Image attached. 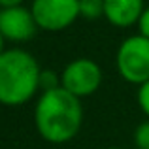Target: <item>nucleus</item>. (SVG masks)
Wrapping results in <instances>:
<instances>
[{
  "label": "nucleus",
  "instance_id": "nucleus-13",
  "mask_svg": "<svg viewBox=\"0 0 149 149\" xmlns=\"http://www.w3.org/2000/svg\"><path fill=\"white\" fill-rule=\"evenodd\" d=\"M25 0H0V10H6V8H19L23 6Z\"/></svg>",
  "mask_w": 149,
  "mask_h": 149
},
{
  "label": "nucleus",
  "instance_id": "nucleus-11",
  "mask_svg": "<svg viewBox=\"0 0 149 149\" xmlns=\"http://www.w3.org/2000/svg\"><path fill=\"white\" fill-rule=\"evenodd\" d=\"M138 106L149 117V81H146L143 85H140V89H138Z\"/></svg>",
  "mask_w": 149,
  "mask_h": 149
},
{
  "label": "nucleus",
  "instance_id": "nucleus-3",
  "mask_svg": "<svg viewBox=\"0 0 149 149\" xmlns=\"http://www.w3.org/2000/svg\"><path fill=\"white\" fill-rule=\"evenodd\" d=\"M115 66L119 76L128 83L143 85L149 81V40L142 34L123 40L115 55Z\"/></svg>",
  "mask_w": 149,
  "mask_h": 149
},
{
  "label": "nucleus",
  "instance_id": "nucleus-5",
  "mask_svg": "<svg viewBox=\"0 0 149 149\" xmlns=\"http://www.w3.org/2000/svg\"><path fill=\"white\" fill-rule=\"evenodd\" d=\"M61 83L62 89H66L70 95L83 98L98 91L102 83V70L91 58H76L62 70Z\"/></svg>",
  "mask_w": 149,
  "mask_h": 149
},
{
  "label": "nucleus",
  "instance_id": "nucleus-4",
  "mask_svg": "<svg viewBox=\"0 0 149 149\" xmlns=\"http://www.w3.org/2000/svg\"><path fill=\"white\" fill-rule=\"evenodd\" d=\"M30 11L38 29L58 32L79 17V0H32Z\"/></svg>",
  "mask_w": 149,
  "mask_h": 149
},
{
  "label": "nucleus",
  "instance_id": "nucleus-14",
  "mask_svg": "<svg viewBox=\"0 0 149 149\" xmlns=\"http://www.w3.org/2000/svg\"><path fill=\"white\" fill-rule=\"evenodd\" d=\"M4 42H6V40H4V36H2V32H0V55H2V53H4V51H6V49H4Z\"/></svg>",
  "mask_w": 149,
  "mask_h": 149
},
{
  "label": "nucleus",
  "instance_id": "nucleus-7",
  "mask_svg": "<svg viewBox=\"0 0 149 149\" xmlns=\"http://www.w3.org/2000/svg\"><path fill=\"white\" fill-rule=\"evenodd\" d=\"M143 10V0H104V17L119 29L138 25Z\"/></svg>",
  "mask_w": 149,
  "mask_h": 149
},
{
  "label": "nucleus",
  "instance_id": "nucleus-12",
  "mask_svg": "<svg viewBox=\"0 0 149 149\" xmlns=\"http://www.w3.org/2000/svg\"><path fill=\"white\" fill-rule=\"evenodd\" d=\"M138 30H140V34H142L143 38L149 40V6L143 10L142 17H140V21H138Z\"/></svg>",
  "mask_w": 149,
  "mask_h": 149
},
{
  "label": "nucleus",
  "instance_id": "nucleus-9",
  "mask_svg": "<svg viewBox=\"0 0 149 149\" xmlns=\"http://www.w3.org/2000/svg\"><path fill=\"white\" fill-rule=\"evenodd\" d=\"M61 76L53 70H42L40 74V91L47 93V91H55V89H61Z\"/></svg>",
  "mask_w": 149,
  "mask_h": 149
},
{
  "label": "nucleus",
  "instance_id": "nucleus-8",
  "mask_svg": "<svg viewBox=\"0 0 149 149\" xmlns=\"http://www.w3.org/2000/svg\"><path fill=\"white\" fill-rule=\"evenodd\" d=\"M79 17L87 21L104 17V0H79Z\"/></svg>",
  "mask_w": 149,
  "mask_h": 149
},
{
  "label": "nucleus",
  "instance_id": "nucleus-2",
  "mask_svg": "<svg viewBox=\"0 0 149 149\" xmlns=\"http://www.w3.org/2000/svg\"><path fill=\"white\" fill-rule=\"evenodd\" d=\"M42 68L25 49H6L0 55V104L23 106L40 91Z\"/></svg>",
  "mask_w": 149,
  "mask_h": 149
},
{
  "label": "nucleus",
  "instance_id": "nucleus-6",
  "mask_svg": "<svg viewBox=\"0 0 149 149\" xmlns=\"http://www.w3.org/2000/svg\"><path fill=\"white\" fill-rule=\"evenodd\" d=\"M38 30L36 19H34L32 11L25 6L19 8H6L0 10V32H2L4 40L10 42H29L34 38Z\"/></svg>",
  "mask_w": 149,
  "mask_h": 149
},
{
  "label": "nucleus",
  "instance_id": "nucleus-1",
  "mask_svg": "<svg viewBox=\"0 0 149 149\" xmlns=\"http://www.w3.org/2000/svg\"><path fill=\"white\" fill-rule=\"evenodd\" d=\"M36 130L49 143H66L77 136L83 123V108L66 89L42 93L34 108Z\"/></svg>",
  "mask_w": 149,
  "mask_h": 149
},
{
  "label": "nucleus",
  "instance_id": "nucleus-15",
  "mask_svg": "<svg viewBox=\"0 0 149 149\" xmlns=\"http://www.w3.org/2000/svg\"><path fill=\"white\" fill-rule=\"evenodd\" d=\"M108 149H123V147H108Z\"/></svg>",
  "mask_w": 149,
  "mask_h": 149
},
{
  "label": "nucleus",
  "instance_id": "nucleus-10",
  "mask_svg": "<svg viewBox=\"0 0 149 149\" xmlns=\"http://www.w3.org/2000/svg\"><path fill=\"white\" fill-rule=\"evenodd\" d=\"M134 146L138 149H149V121H143L134 130Z\"/></svg>",
  "mask_w": 149,
  "mask_h": 149
}]
</instances>
